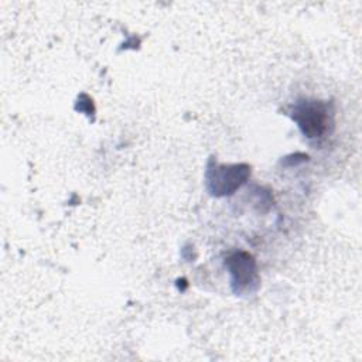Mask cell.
<instances>
[{"label": "cell", "instance_id": "cell-1", "mask_svg": "<svg viewBox=\"0 0 362 362\" xmlns=\"http://www.w3.org/2000/svg\"><path fill=\"white\" fill-rule=\"evenodd\" d=\"M293 119L307 137H318L327 129L328 112L320 100H303L296 105Z\"/></svg>", "mask_w": 362, "mask_h": 362}, {"label": "cell", "instance_id": "cell-2", "mask_svg": "<svg viewBox=\"0 0 362 362\" xmlns=\"http://www.w3.org/2000/svg\"><path fill=\"white\" fill-rule=\"evenodd\" d=\"M230 272L235 276L236 283L246 286L252 281V277L255 276V266L252 257L243 253L235 255L230 259Z\"/></svg>", "mask_w": 362, "mask_h": 362}]
</instances>
